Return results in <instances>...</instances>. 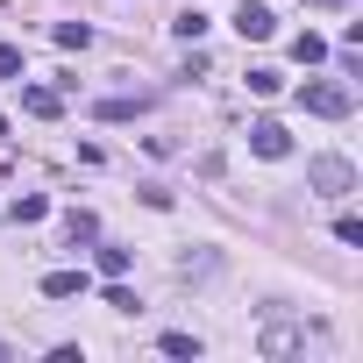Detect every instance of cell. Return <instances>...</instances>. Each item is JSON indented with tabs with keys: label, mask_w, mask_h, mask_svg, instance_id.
Masks as SVG:
<instances>
[{
	"label": "cell",
	"mask_w": 363,
	"mask_h": 363,
	"mask_svg": "<svg viewBox=\"0 0 363 363\" xmlns=\"http://www.w3.org/2000/svg\"><path fill=\"white\" fill-rule=\"evenodd\" d=\"M306 186H313L320 200H349V193H356V164H349V157H306Z\"/></svg>",
	"instance_id": "cell-1"
},
{
	"label": "cell",
	"mask_w": 363,
	"mask_h": 363,
	"mask_svg": "<svg viewBox=\"0 0 363 363\" xmlns=\"http://www.w3.org/2000/svg\"><path fill=\"white\" fill-rule=\"evenodd\" d=\"M299 107H306V114H320V121H342V114L356 107V93H349L342 79H306V93H299Z\"/></svg>",
	"instance_id": "cell-2"
},
{
	"label": "cell",
	"mask_w": 363,
	"mask_h": 363,
	"mask_svg": "<svg viewBox=\"0 0 363 363\" xmlns=\"http://www.w3.org/2000/svg\"><path fill=\"white\" fill-rule=\"evenodd\" d=\"M235 29H242V43H264V36H278V15L264 8V0H242V8H235Z\"/></svg>",
	"instance_id": "cell-3"
},
{
	"label": "cell",
	"mask_w": 363,
	"mask_h": 363,
	"mask_svg": "<svg viewBox=\"0 0 363 363\" xmlns=\"http://www.w3.org/2000/svg\"><path fill=\"white\" fill-rule=\"evenodd\" d=\"M250 150H257V157H285V150H292V135H285L278 121H257V128H250Z\"/></svg>",
	"instance_id": "cell-4"
},
{
	"label": "cell",
	"mask_w": 363,
	"mask_h": 363,
	"mask_svg": "<svg viewBox=\"0 0 363 363\" xmlns=\"http://www.w3.org/2000/svg\"><path fill=\"white\" fill-rule=\"evenodd\" d=\"M93 264H100V278H128V271H135V250H121V242H100V250H93Z\"/></svg>",
	"instance_id": "cell-5"
},
{
	"label": "cell",
	"mask_w": 363,
	"mask_h": 363,
	"mask_svg": "<svg viewBox=\"0 0 363 363\" xmlns=\"http://www.w3.org/2000/svg\"><path fill=\"white\" fill-rule=\"evenodd\" d=\"M22 107H29V114H43V121H57V114H65V93H50V86H29V93H22Z\"/></svg>",
	"instance_id": "cell-6"
},
{
	"label": "cell",
	"mask_w": 363,
	"mask_h": 363,
	"mask_svg": "<svg viewBox=\"0 0 363 363\" xmlns=\"http://www.w3.org/2000/svg\"><path fill=\"white\" fill-rule=\"evenodd\" d=\"M143 107H150V100H143V93H135V100H128V93H114V100H100V107H93V114H100V121H135V114H143Z\"/></svg>",
	"instance_id": "cell-7"
},
{
	"label": "cell",
	"mask_w": 363,
	"mask_h": 363,
	"mask_svg": "<svg viewBox=\"0 0 363 363\" xmlns=\"http://www.w3.org/2000/svg\"><path fill=\"white\" fill-rule=\"evenodd\" d=\"M86 292V271H50L43 278V299H79Z\"/></svg>",
	"instance_id": "cell-8"
},
{
	"label": "cell",
	"mask_w": 363,
	"mask_h": 363,
	"mask_svg": "<svg viewBox=\"0 0 363 363\" xmlns=\"http://www.w3.org/2000/svg\"><path fill=\"white\" fill-rule=\"evenodd\" d=\"M65 235H72V242H100V221H93L86 207H72V214H65Z\"/></svg>",
	"instance_id": "cell-9"
},
{
	"label": "cell",
	"mask_w": 363,
	"mask_h": 363,
	"mask_svg": "<svg viewBox=\"0 0 363 363\" xmlns=\"http://www.w3.org/2000/svg\"><path fill=\"white\" fill-rule=\"evenodd\" d=\"M257 349H264V356H292V349H299V328H264Z\"/></svg>",
	"instance_id": "cell-10"
},
{
	"label": "cell",
	"mask_w": 363,
	"mask_h": 363,
	"mask_svg": "<svg viewBox=\"0 0 363 363\" xmlns=\"http://www.w3.org/2000/svg\"><path fill=\"white\" fill-rule=\"evenodd\" d=\"M157 349H164V356H193V363H200V335H186V328H171Z\"/></svg>",
	"instance_id": "cell-11"
},
{
	"label": "cell",
	"mask_w": 363,
	"mask_h": 363,
	"mask_svg": "<svg viewBox=\"0 0 363 363\" xmlns=\"http://www.w3.org/2000/svg\"><path fill=\"white\" fill-rule=\"evenodd\" d=\"M214 264H221L214 250H200V257H178V278H186V285H193V278H214Z\"/></svg>",
	"instance_id": "cell-12"
},
{
	"label": "cell",
	"mask_w": 363,
	"mask_h": 363,
	"mask_svg": "<svg viewBox=\"0 0 363 363\" xmlns=\"http://www.w3.org/2000/svg\"><path fill=\"white\" fill-rule=\"evenodd\" d=\"M50 36H57V43H65V50H86V43H93V22H57V29H50Z\"/></svg>",
	"instance_id": "cell-13"
},
{
	"label": "cell",
	"mask_w": 363,
	"mask_h": 363,
	"mask_svg": "<svg viewBox=\"0 0 363 363\" xmlns=\"http://www.w3.org/2000/svg\"><path fill=\"white\" fill-rule=\"evenodd\" d=\"M292 57H299V65H320V57H328V43L306 29V36H292Z\"/></svg>",
	"instance_id": "cell-14"
},
{
	"label": "cell",
	"mask_w": 363,
	"mask_h": 363,
	"mask_svg": "<svg viewBox=\"0 0 363 363\" xmlns=\"http://www.w3.org/2000/svg\"><path fill=\"white\" fill-rule=\"evenodd\" d=\"M171 29H178V36H186V43H200V36H207V15H200V8H186V15H178Z\"/></svg>",
	"instance_id": "cell-15"
},
{
	"label": "cell",
	"mask_w": 363,
	"mask_h": 363,
	"mask_svg": "<svg viewBox=\"0 0 363 363\" xmlns=\"http://www.w3.org/2000/svg\"><path fill=\"white\" fill-rule=\"evenodd\" d=\"M43 214H50L43 193H22V200H15V221H43Z\"/></svg>",
	"instance_id": "cell-16"
},
{
	"label": "cell",
	"mask_w": 363,
	"mask_h": 363,
	"mask_svg": "<svg viewBox=\"0 0 363 363\" xmlns=\"http://www.w3.org/2000/svg\"><path fill=\"white\" fill-rule=\"evenodd\" d=\"M278 86H285V79H278V72H271V65H257V72H250V93H264V100H271V93H278Z\"/></svg>",
	"instance_id": "cell-17"
},
{
	"label": "cell",
	"mask_w": 363,
	"mask_h": 363,
	"mask_svg": "<svg viewBox=\"0 0 363 363\" xmlns=\"http://www.w3.org/2000/svg\"><path fill=\"white\" fill-rule=\"evenodd\" d=\"M107 306H114V313H135V292H128L121 278H107Z\"/></svg>",
	"instance_id": "cell-18"
},
{
	"label": "cell",
	"mask_w": 363,
	"mask_h": 363,
	"mask_svg": "<svg viewBox=\"0 0 363 363\" xmlns=\"http://www.w3.org/2000/svg\"><path fill=\"white\" fill-rule=\"evenodd\" d=\"M335 242H349V250H356V242H363V221H356V214H342V221H335Z\"/></svg>",
	"instance_id": "cell-19"
},
{
	"label": "cell",
	"mask_w": 363,
	"mask_h": 363,
	"mask_svg": "<svg viewBox=\"0 0 363 363\" xmlns=\"http://www.w3.org/2000/svg\"><path fill=\"white\" fill-rule=\"evenodd\" d=\"M0 79H22V50L15 43H0Z\"/></svg>",
	"instance_id": "cell-20"
},
{
	"label": "cell",
	"mask_w": 363,
	"mask_h": 363,
	"mask_svg": "<svg viewBox=\"0 0 363 363\" xmlns=\"http://www.w3.org/2000/svg\"><path fill=\"white\" fill-rule=\"evenodd\" d=\"M0 135H8V114H0Z\"/></svg>",
	"instance_id": "cell-21"
},
{
	"label": "cell",
	"mask_w": 363,
	"mask_h": 363,
	"mask_svg": "<svg viewBox=\"0 0 363 363\" xmlns=\"http://www.w3.org/2000/svg\"><path fill=\"white\" fill-rule=\"evenodd\" d=\"M0 363H8V342H0Z\"/></svg>",
	"instance_id": "cell-22"
}]
</instances>
